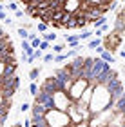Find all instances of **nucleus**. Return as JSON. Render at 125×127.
<instances>
[{"instance_id":"1","label":"nucleus","mask_w":125,"mask_h":127,"mask_svg":"<svg viewBox=\"0 0 125 127\" xmlns=\"http://www.w3.org/2000/svg\"><path fill=\"white\" fill-rule=\"evenodd\" d=\"M44 122L49 127H71V125H75V124H71V120H69L65 111H60V109H54V107L45 109Z\"/></svg>"},{"instance_id":"2","label":"nucleus","mask_w":125,"mask_h":127,"mask_svg":"<svg viewBox=\"0 0 125 127\" xmlns=\"http://www.w3.org/2000/svg\"><path fill=\"white\" fill-rule=\"evenodd\" d=\"M122 42H123V33L116 31V29H111L109 34H103V36H101V45H103V49L112 53V55L122 47Z\"/></svg>"},{"instance_id":"3","label":"nucleus","mask_w":125,"mask_h":127,"mask_svg":"<svg viewBox=\"0 0 125 127\" xmlns=\"http://www.w3.org/2000/svg\"><path fill=\"white\" fill-rule=\"evenodd\" d=\"M87 84H89V78H85L83 74H82V76H78V78H73V84H71L69 91H67L69 100H71V102H76L78 98H80L82 91L85 89V85H87Z\"/></svg>"},{"instance_id":"4","label":"nucleus","mask_w":125,"mask_h":127,"mask_svg":"<svg viewBox=\"0 0 125 127\" xmlns=\"http://www.w3.org/2000/svg\"><path fill=\"white\" fill-rule=\"evenodd\" d=\"M51 103H53V107H54V109L67 111V105L71 103V100H69V96H67L65 91L56 89V91H53V93H51Z\"/></svg>"},{"instance_id":"5","label":"nucleus","mask_w":125,"mask_h":127,"mask_svg":"<svg viewBox=\"0 0 125 127\" xmlns=\"http://www.w3.org/2000/svg\"><path fill=\"white\" fill-rule=\"evenodd\" d=\"M123 125H125V114H123V111H114L105 127H123Z\"/></svg>"},{"instance_id":"6","label":"nucleus","mask_w":125,"mask_h":127,"mask_svg":"<svg viewBox=\"0 0 125 127\" xmlns=\"http://www.w3.org/2000/svg\"><path fill=\"white\" fill-rule=\"evenodd\" d=\"M45 105H42V103H33L31 105V122H38V120L44 118V113H45Z\"/></svg>"},{"instance_id":"7","label":"nucleus","mask_w":125,"mask_h":127,"mask_svg":"<svg viewBox=\"0 0 125 127\" xmlns=\"http://www.w3.org/2000/svg\"><path fill=\"white\" fill-rule=\"evenodd\" d=\"M118 13H116V20H114V29L120 31V33H125V26H123V7L118 5Z\"/></svg>"},{"instance_id":"8","label":"nucleus","mask_w":125,"mask_h":127,"mask_svg":"<svg viewBox=\"0 0 125 127\" xmlns=\"http://www.w3.org/2000/svg\"><path fill=\"white\" fill-rule=\"evenodd\" d=\"M100 58L103 60V62H107V64H111V65H112V64H116V58H114V55H112V53H109V51H105V49L100 53Z\"/></svg>"},{"instance_id":"9","label":"nucleus","mask_w":125,"mask_h":127,"mask_svg":"<svg viewBox=\"0 0 125 127\" xmlns=\"http://www.w3.org/2000/svg\"><path fill=\"white\" fill-rule=\"evenodd\" d=\"M22 49H24V53L27 56H31L33 51H35V47H31V44H29V40H27V38H22Z\"/></svg>"},{"instance_id":"10","label":"nucleus","mask_w":125,"mask_h":127,"mask_svg":"<svg viewBox=\"0 0 125 127\" xmlns=\"http://www.w3.org/2000/svg\"><path fill=\"white\" fill-rule=\"evenodd\" d=\"M65 45L76 47V45H80V40H78V36H76V34H75V36H67V34H65Z\"/></svg>"},{"instance_id":"11","label":"nucleus","mask_w":125,"mask_h":127,"mask_svg":"<svg viewBox=\"0 0 125 127\" xmlns=\"http://www.w3.org/2000/svg\"><path fill=\"white\" fill-rule=\"evenodd\" d=\"M98 45H101V38H98V36H91L89 38V42H87V47L89 49H94V47H98Z\"/></svg>"},{"instance_id":"12","label":"nucleus","mask_w":125,"mask_h":127,"mask_svg":"<svg viewBox=\"0 0 125 127\" xmlns=\"http://www.w3.org/2000/svg\"><path fill=\"white\" fill-rule=\"evenodd\" d=\"M51 51H53V53H56V55H58V53H64V49H65V44H51V47H49Z\"/></svg>"},{"instance_id":"13","label":"nucleus","mask_w":125,"mask_h":127,"mask_svg":"<svg viewBox=\"0 0 125 127\" xmlns=\"http://www.w3.org/2000/svg\"><path fill=\"white\" fill-rule=\"evenodd\" d=\"M38 74H40V67H33L31 71H29V78H31V82H36V80H38Z\"/></svg>"},{"instance_id":"14","label":"nucleus","mask_w":125,"mask_h":127,"mask_svg":"<svg viewBox=\"0 0 125 127\" xmlns=\"http://www.w3.org/2000/svg\"><path fill=\"white\" fill-rule=\"evenodd\" d=\"M16 33L20 34V38H29V29H25L24 26H18V29H16Z\"/></svg>"},{"instance_id":"15","label":"nucleus","mask_w":125,"mask_h":127,"mask_svg":"<svg viewBox=\"0 0 125 127\" xmlns=\"http://www.w3.org/2000/svg\"><path fill=\"white\" fill-rule=\"evenodd\" d=\"M42 40H47V42L53 44L54 40H56V34L54 33H42Z\"/></svg>"},{"instance_id":"16","label":"nucleus","mask_w":125,"mask_h":127,"mask_svg":"<svg viewBox=\"0 0 125 127\" xmlns=\"http://www.w3.org/2000/svg\"><path fill=\"white\" fill-rule=\"evenodd\" d=\"M76 36H78V40H80V42H82V40H89L91 36H93V31H83L82 34H76Z\"/></svg>"},{"instance_id":"17","label":"nucleus","mask_w":125,"mask_h":127,"mask_svg":"<svg viewBox=\"0 0 125 127\" xmlns=\"http://www.w3.org/2000/svg\"><path fill=\"white\" fill-rule=\"evenodd\" d=\"M49 47H51V42H47V40H40V44H38V49L49 51Z\"/></svg>"},{"instance_id":"18","label":"nucleus","mask_w":125,"mask_h":127,"mask_svg":"<svg viewBox=\"0 0 125 127\" xmlns=\"http://www.w3.org/2000/svg\"><path fill=\"white\" fill-rule=\"evenodd\" d=\"M36 93H38V85H36V82H31V85H29V95L35 96Z\"/></svg>"},{"instance_id":"19","label":"nucleus","mask_w":125,"mask_h":127,"mask_svg":"<svg viewBox=\"0 0 125 127\" xmlns=\"http://www.w3.org/2000/svg\"><path fill=\"white\" fill-rule=\"evenodd\" d=\"M47 24H44V22H38V26H36V31H40V33H45L47 31Z\"/></svg>"},{"instance_id":"20","label":"nucleus","mask_w":125,"mask_h":127,"mask_svg":"<svg viewBox=\"0 0 125 127\" xmlns=\"http://www.w3.org/2000/svg\"><path fill=\"white\" fill-rule=\"evenodd\" d=\"M5 7H7V9H11V11H16V9H18V2H15V0H11V2H9L7 5H5Z\"/></svg>"},{"instance_id":"21","label":"nucleus","mask_w":125,"mask_h":127,"mask_svg":"<svg viewBox=\"0 0 125 127\" xmlns=\"http://www.w3.org/2000/svg\"><path fill=\"white\" fill-rule=\"evenodd\" d=\"M29 109H31L29 103H27V102H22V105H20V113H27Z\"/></svg>"},{"instance_id":"22","label":"nucleus","mask_w":125,"mask_h":127,"mask_svg":"<svg viewBox=\"0 0 125 127\" xmlns=\"http://www.w3.org/2000/svg\"><path fill=\"white\" fill-rule=\"evenodd\" d=\"M53 58H54V55H53V53H47V55L44 56V62H45V64H51V62H53Z\"/></svg>"},{"instance_id":"23","label":"nucleus","mask_w":125,"mask_h":127,"mask_svg":"<svg viewBox=\"0 0 125 127\" xmlns=\"http://www.w3.org/2000/svg\"><path fill=\"white\" fill-rule=\"evenodd\" d=\"M24 13H25V11H22V9H16V11H15V16H16V18H24Z\"/></svg>"},{"instance_id":"24","label":"nucleus","mask_w":125,"mask_h":127,"mask_svg":"<svg viewBox=\"0 0 125 127\" xmlns=\"http://www.w3.org/2000/svg\"><path fill=\"white\" fill-rule=\"evenodd\" d=\"M7 18V13H5V9L4 11H0V20H5Z\"/></svg>"},{"instance_id":"25","label":"nucleus","mask_w":125,"mask_h":127,"mask_svg":"<svg viewBox=\"0 0 125 127\" xmlns=\"http://www.w3.org/2000/svg\"><path fill=\"white\" fill-rule=\"evenodd\" d=\"M5 100H11V98H4V96H2V93H0V103H4Z\"/></svg>"},{"instance_id":"26","label":"nucleus","mask_w":125,"mask_h":127,"mask_svg":"<svg viewBox=\"0 0 125 127\" xmlns=\"http://www.w3.org/2000/svg\"><path fill=\"white\" fill-rule=\"evenodd\" d=\"M4 9H5V5H4L2 2H0V11H4Z\"/></svg>"},{"instance_id":"27","label":"nucleus","mask_w":125,"mask_h":127,"mask_svg":"<svg viewBox=\"0 0 125 127\" xmlns=\"http://www.w3.org/2000/svg\"><path fill=\"white\" fill-rule=\"evenodd\" d=\"M13 127H22V124H15V125H13Z\"/></svg>"},{"instance_id":"28","label":"nucleus","mask_w":125,"mask_h":127,"mask_svg":"<svg viewBox=\"0 0 125 127\" xmlns=\"http://www.w3.org/2000/svg\"><path fill=\"white\" fill-rule=\"evenodd\" d=\"M0 2H4V0H0Z\"/></svg>"}]
</instances>
